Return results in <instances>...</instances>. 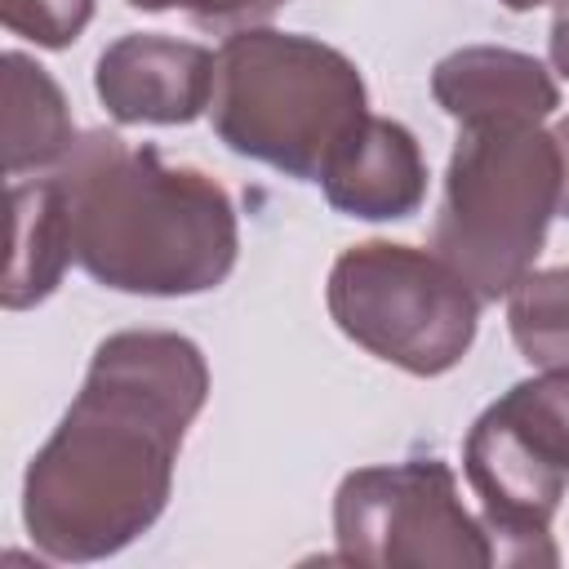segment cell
Instances as JSON below:
<instances>
[{
	"mask_svg": "<svg viewBox=\"0 0 569 569\" xmlns=\"http://www.w3.org/2000/svg\"><path fill=\"white\" fill-rule=\"evenodd\" d=\"M556 213L560 151L542 124H462L431 249L480 302H498L533 271Z\"/></svg>",
	"mask_w": 569,
	"mask_h": 569,
	"instance_id": "cell-4",
	"label": "cell"
},
{
	"mask_svg": "<svg viewBox=\"0 0 569 569\" xmlns=\"http://www.w3.org/2000/svg\"><path fill=\"white\" fill-rule=\"evenodd\" d=\"M138 13H182L204 31H249L262 27L284 0H124Z\"/></svg>",
	"mask_w": 569,
	"mask_h": 569,
	"instance_id": "cell-15",
	"label": "cell"
},
{
	"mask_svg": "<svg viewBox=\"0 0 569 569\" xmlns=\"http://www.w3.org/2000/svg\"><path fill=\"white\" fill-rule=\"evenodd\" d=\"M556 13H551V36H547V53H551V67L569 80V0H551Z\"/></svg>",
	"mask_w": 569,
	"mask_h": 569,
	"instance_id": "cell-16",
	"label": "cell"
},
{
	"mask_svg": "<svg viewBox=\"0 0 569 569\" xmlns=\"http://www.w3.org/2000/svg\"><path fill=\"white\" fill-rule=\"evenodd\" d=\"M209 400L204 351L169 329H120L22 476V525L44 560L93 565L169 507L187 427Z\"/></svg>",
	"mask_w": 569,
	"mask_h": 569,
	"instance_id": "cell-1",
	"label": "cell"
},
{
	"mask_svg": "<svg viewBox=\"0 0 569 569\" xmlns=\"http://www.w3.org/2000/svg\"><path fill=\"white\" fill-rule=\"evenodd\" d=\"M9 213H13V240H9V271H4V307L27 311L44 302L58 289L67 262H76L58 182L53 178L13 182Z\"/></svg>",
	"mask_w": 569,
	"mask_h": 569,
	"instance_id": "cell-12",
	"label": "cell"
},
{
	"mask_svg": "<svg viewBox=\"0 0 569 569\" xmlns=\"http://www.w3.org/2000/svg\"><path fill=\"white\" fill-rule=\"evenodd\" d=\"M98 0H0V22L40 44V49H67L89 27Z\"/></svg>",
	"mask_w": 569,
	"mask_h": 569,
	"instance_id": "cell-14",
	"label": "cell"
},
{
	"mask_svg": "<svg viewBox=\"0 0 569 569\" xmlns=\"http://www.w3.org/2000/svg\"><path fill=\"white\" fill-rule=\"evenodd\" d=\"M209 120L227 151L284 178L320 182L369 120V89L342 49L302 31L249 27L218 49Z\"/></svg>",
	"mask_w": 569,
	"mask_h": 569,
	"instance_id": "cell-3",
	"label": "cell"
},
{
	"mask_svg": "<svg viewBox=\"0 0 569 569\" xmlns=\"http://www.w3.org/2000/svg\"><path fill=\"white\" fill-rule=\"evenodd\" d=\"M493 565H560L551 520L569 489V369L507 387L462 440Z\"/></svg>",
	"mask_w": 569,
	"mask_h": 569,
	"instance_id": "cell-5",
	"label": "cell"
},
{
	"mask_svg": "<svg viewBox=\"0 0 569 569\" xmlns=\"http://www.w3.org/2000/svg\"><path fill=\"white\" fill-rule=\"evenodd\" d=\"M329 209L365 222H400L427 200V160L418 138L387 116H373L347 138L316 182Z\"/></svg>",
	"mask_w": 569,
	"mask_h": 569,
	"instance_id": "cell-10",
	"label": "cell"
},
{
	"mask_svg": "<svg viewBox=\"0 0 569 569\" xmlns=\"http://www.w3.org/2000/svg\"><path fill=\"white\" fill-rule=\"evenodd\" d=\"M511 13H529V9H538V4H551V0H502Z\"/></svg>",
	"mask_w": 569,
	"mask_h": 569,
	"instance_id": "cell-18",
	"label": "cell"
},
{
	"mask_svg": "<svg viewBox=\"0 0 569 569\" xmlns=\"http://www.w3.org/2000/svg\"><path fill=\"white\" fill-rule=\"evenodd\" d=\"M551 138H556V151H560V218H569V116L556 120Z\"/></svg>",
	"mask_w": 569,
	"mask_h": 569,
	"instance_id": "cell-17",
	"label": "cell"
},
{
	"mask_svg": "<svg viewBox=\"0 0 569 569\" xmlns=\"http://www.w3.org/2000/svg\"><path fill=\"white\" fill-rule=\"evenodd\" d=\"M49 178L67 209L71 258L116 293H209L240 258V218L227 187L196 164H169L151 142L89 129Z\"/></svg>",
	"mask_w": 569,
	"mask_h": 569,
	"instance_id": "cell-2",
	"label": "cell"
},
{
	"mask_svg": "<svg viewBox=\"0 0 569 569\" xmlns=\"http://www.w3.org/2000/svg\"><path fill=\"white\" fill-rule=\"evenodd\" d=\"M431 98L462 124H542L560 89L533 53L502 44H462L431 71Z\"/></svg>",
	"mask_w": 569,
	"mask_h": 569,
	"instance_id": "cell-9",
	"label": "cell"
},
{
	"mask_svg": "<svg viewBox=\"0 0 569 569\" xmlns=\"http://www.w3.org/2000/svg\"><path fill=\"white\" fill-rule=\"evenodd\" d=\"M213 67L196 40L129 31L98 53L93 93L116 124H191L213 102Z\"/></svg>",
	"mask_w": 569,
	"mask_h": 569,
	"instance_id": "cell-8",
	"label": "cell"
},
{
	"mask_svg": "<svg viewBox=\"0 0 569 569\" xmlns=\"http://www.w3.org/2000/svg\"><path fill=\"white\" fill-rule=\"evenodd\" d=\"M62 84L22 49L4 53V173L53 169L76 142Z\"/></svg>",
	"mask_w": 569,
	"mask_h": 569,
	"instance_id": "cell-11",
	"label": "cell"
},
{
	"mask_svg": "<svg viewBox=\"0 0 569 569\" xmlns=\"http://www.w3.org/2000/svg\"><path fill=\"white\" fill-rule=\"evenodd\" d=\"M507 329L533 369H569V267H533L507 293Z\"/></svg>",
	"mask_w": 569,
	"mask_h": 569,
	"instance_id": "cell-13",
	"label": "cell"
},
{
	"mask_svg": "<svg viewBox=\"0 0 569 569\" xmlns=\"http://www.w3.org/2000/svg\"><path fill=\"white\" fill-rule=\"evenodd\" d=\"M325 302L333 325L369 356L440 378L476 342L480 298L436 253L391 240H365L333 258Z\"/></svg>",
	"mask_w": 569,
	"mask_h": 569,
	"instance_id": "cell-6",
	"label": "cell"
},
{
	"mask_svg": "<svg viewBox=\"0 0 569 569\" xmlns=\"http://www.w3.org/2000/svg\"><path fill=\"white\" fill-rule=\"evenodd\" d=\"M333 560L347 565H493L489 533L458 498V476L440 458L356 467L333 493Z\"/></svg>",
	"mask_w": 569,
	"mask_h": 569,
	"instance_id": "cell-7",
	"label": "cell"
}]
</instances>
